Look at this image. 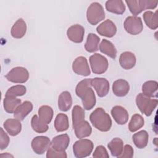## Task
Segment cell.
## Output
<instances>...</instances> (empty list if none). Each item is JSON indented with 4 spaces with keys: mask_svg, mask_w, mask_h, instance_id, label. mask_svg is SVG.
<instances>
[{
    "mask_svg": "<svg viewBox=\"0 0 158 158\" xmlns=\"http://www.w3.org/2000/svg\"><path fill=\"white\" fill-rule=\"evenodd\" d=\"M99 41L100 38L98 36L92 33H89L85 44V49L89 52H96L98 50Z\"/></svg>",
    "mask_w": 158,
    "mask_h": 158,
    "instance_id": "4dcf8cb0",
    "label": "cell"
},
{
    "mask_svg": "<svg viewBox=\"0 0 158 158\" xmlns=\"http://www.w3.org/2000/svg\"><path fill=\"white\" fill-rule=\"evenodd\" d=\"M31 126L32 129L36 133H43L48 131L49 127L47 124L40 120L37 115H34L31 120Z\"/></svg>",
    "mask_w": 158,
    "mask_h": 158,
    "instance_id": "d590c367",
    "label": "cell"
},
{
    "mask_svg": "<svg viewBox=\"0 0 158 158\" xmlns=\"http://www.w3.org/2000/svg\"><path fill=\"white\" fill-rule=\"evenodd\" d=\"M6 79L15 83H25L29 78L28 70L23 67H15L11 69L5 76Z\"/></svg>",
    "mask_w": 158,
    "mask_h": 158,
    "instance_id": "ba28073f",
    "label": "cell"
},
{
    "mask_svg": "<svg viewBox=\"0 0 158 158\" xmlns=\"http://www.w3.org/2000/svg\"><path fill=\"white\" fill-rule=\"evenodd\" d=\"M107 148L110 151L112 156L118 157L122 152L123 148V142L119 138H115L107 144Z\"/></svg>",
    "mask_w": 158,
    "mask_h": 158,
    "instance_id": "f546056e",
    "label": "cell"
},
{
    "mask_svg": "<svg viewBox=\"0 0 158 158\" xmlns=\"http://www.w3.org/2000/svg\"><path fill=\"white\" fill-rule=\"evenodd\" d=\"M89 63L93 72L99 75L106 72L109 65L107 59L98 53H95L89 57Z\"/></svg>",
    "mask_w": 158,
    "mask_h": 158,
    "instance_id": "52a82bcc",
    "label": "cell"
},
{
    "mask_svg": "<svg viewBox=\"0 0 158 158\" xmlns=\"http://www.w3.org/2000/svg\"><path fill=\"white\" fill-rule=\"evenodd\" d=\"M54 125L57 132H62L68 130L69 122L67 115L62 113L58 114L55 118Z\"/></svg>",
    "mask_w": 158,
    "mask_h": 158,
    "instance_id": "4316f807",
    "label": "cell"
},
{
    "mask_svg": "<svg viewBox=\"0 0 158 158\" xmlns=\"http://www.w3.org/2000/svg\"><path fill=\"white\" fill-rule=\"evenodd\" d=\"M92 125L98 130L108 131L112 127V120L109 115L101 107L96 108L89 115Z\"/></svg>",
    "mask_w": 158,
    "mask_h": 158,
    "instance_id": "7a4b0ae2",
    "label": "cell"
},
{
    "mask_svg": "<svg viewBox=\"0 0 158 158\" xmlns=\"http://www.w3.org/2000/svg\"><path fill=\"white\" fill-rule=\"evenodd\" d=\"M70 138L67 134H62L55 136L51 141V146L56 150L64 151L69 146Z\"/></svg>",
    "mask_w": 158,
    "mask_h": 158,
    "instance_id": "ffe728a7",
    "label": "cell"
},
{
    "mask_svg": "<svg viewBox=\"0 0 158 158\" xmlns=\"http://www.w3.org/2000/svg\"><path fill=\"white\" fill-rule=\"evenodd\" d=\"M0 157H1V158H4V157H13L14 156H13L12 155L10 154L7 153V152H6V153H2V154L0 155Z\"/></svg>",
    "mask_w": 158,
    "mask_h": 158,
    "instance_id": "b9f144b4",
    "label": "cell"
},
{
    "mask_svg": "<svg viewBox=\"0 0 158 158\" xmlns=\"http://www.w3.org/2000/svg\"><path fill=\"white\" fill-rule=\"evenodd\" d=\"M86 18L88 22L93 25H95L104 20L105 12L102 5L97 2L91 3L87 9Z\"/></svg>",
    "mask_w": 158,
    "mask_h": 158,
    "instance_id": "5b68a950",
    "label": "cell"
},
{
    "mask_svg": "<svg viewBox=\"0 0 158 158\" xmlns=\"http://www.w3.org/2000/svg\"><path fill=\"white\" fill-rule=\"evenodd\" d=\"M9 137L4 131L2 128H0V149L3 150L6 149L9 144Z\"/></svg>",
    "mask_w": 158,
    "mask_h": 158,
    "instance_id": "ab89813d",
    "label": "cell"
},
{
    "mask_svg": "<svg viewBox=\"0 0 158 158\" xmlns=\"http://www.w3.org/2000/svg\"><path fill=\"white\" fill-rule=\"evenodd\" d=\"M130 90V85L127 81L123 79L115 80L112 85V91L114 94L118 97L126 96Z\"/></svg>",
    "mask_w": 158,
    "mask_h": 158,
    "instance_id": "2e32d148",
    "label": "cell"
},
{
    "mask_svg": "<svg viewBox=\"0 0 158 158\" xmlns=\"http://www.w3.org/2000/svg\"><path fill=\"white\" fill-rule=\"evenodd\" d=\"M136 57L135 54L129 51L122 52L119 58L120 66L125 70L132 69L136 64Z\"/></svg>",
    "mask_w": 158,
    "mask_h": 158,
    "instance_id": "ac0fdd59",
    "label": "cell"
},
{
    "mask_svg": "<svg viewBox=\"0 0 158 158\" xmlns=\"http://www.w3.org/2000/svg\"><path fill=\"white\" fill-rule=\"evenodd\" d=\"M21 104V100L12 96H5L3 101V106L6 112L14 113L17 107Z\"/></svg>",
    "mask_w": 158,
    "mask_h": 158,
    "instance_id": "d6a6232c",
    "label": "cell"
},
{
    "mask_svg": "<svg viewBox=\"0 0 158 158\" xmlns=\"http://www.w3.org/2000/svg\"><path fill=\"white\" fill-rule=\"evenodd\" d=\"M158 88V83L156 81H147L142 86L143 94L149 98H156Z\"/></svg>",
    "mask_w": 158,
    "mask_h": 158,
    "instance_id": "f1b7e54d",
    "label": "cell"
},
{
    "mask_svg": "<svg viewBox=\"0 0 158 158\" xmlns=\"http://www.w3.org/2000/svg\"><path fill=\"white\" fill-rule=\"evenodd\" d=\"M3 127L7 132L12 136L19 135L22 130V124L17 118H8L3 124Z\"/></svg>",
    "mask_w": 158,
    "mask_h": 158,
    "instance_id": "e0dca14e",
    "label": "cell"
},
{
    "mask_svg": "<svg viewBox=\"0 0 158 158\" xmlns=\"http://www.w3.org/2000/svg\"><path fill=\"white\" fill-rule=\"evenodd\" d=\"M96 31L101 36L111 38L115 35L117 27L112 20L107 19L98 26Z\"/></svg>",
    "mask_w": 158,
    "mask_h": 158,
    "instance_id": "5bb4252c",
    "label": "cell"
},
{
    "mask_svg": "<svg viewBox=\"0 0 158 158\" xmlns=\"http://www.w3.org/2000/svg\"><path fill=\"white\" fill-rule=\"evenodd\" d=\"M91 78H86L80 81L76 86L75 93L82 101L85 110H91L96 104V99L94 91L91 88Z\"/></svg>",
    "mask_w": 158,
    "mask_h": 158,
    "instance_id": "6da1fadb",
    "label": "cell"
},
{
    "mask_svg": "<svg viewBox=\"0 0 158 158\" xmlns=\"http://www.w3.org/2000/svg\"><path fill=\"white\" fill-rule=\"evenodd\" d=\"M144 124V120L143 117L138 114H135L131 117L128 123V129L131 132H135L143 127Z\"/></svg>",
    "mask_w": 158,
    "mask_h": 158,
    "instance_id": "e575fe53",
    "label": "cell"
},
{
    "mask_svg": "<svg viewBox=\"0 0 158 158\" xmlns=\"http://www.w3.org/2000/svg\"><path fill=\"white\" fill-rule=\"evenodd\" d=\"M93 157L96 158H109V155L105 147L100 145L96 148L93 154Z\"/></svg>",
    "mask_w": 158,
    "mask_h": 158,
    "instance_id": "f35d334b",
    "label": "cell"
},
{
    "mask_svg": "<svg viewBox=\"0 0 158 158\" xmlns=\"http://www.w3.org/2000/svg\"><path fill=\"white\" fill-rule=\"evenodd\" d=\"M106 9L110 12L122 14L125 10V6L122 0H110L106 1Z\"/></svg>",
    "mask_w": 158,
    "mask_h": 158,
    "instance_id": "cb8c5ba5",
    "label": "cell"
},
{
    "mask_svg": "<svg viewBox=\"0 0 158 158\" xmlns=\"http://www.w3.org/2000/svg\"><path fill=\"white\" fill-rule=\"evenodd\" d=\"M51 145L49 138L44 136H38L34 138L31 141V148L37 154H43Z\"/></svg>",
    "mask_w": 158,
    "mask_h": 158,
    "instance_id": "30bf717a",
    "label": "cell"
},
{
    "mask_svg": "<svg viewBox=\"0 0 158 158\" xmlns=\"http://www.w3.org/2000/svg\"><path fill=\"white\" fill-rule=\"evenodd\" d=\"M27 31V25L25 22L22 19H19L13 25L10 34L14 38H22Z\"/></svg>",
    "mask_w": 158,
    "mask_h": 158,
    "instance_id": "44dd1931",
    "label": "cell"
},
{
    "mask_svg": "<svg viewBox=\"0 0 158 158\" xmlns=\"http://www.w3.org/2000/svg\"><path fill=\"white\" fill-rule=\"evenodd\" d=\"M143 19L146 25L152 30H156L158 27L157 11L153 12L151 10L146 11L143 15Z\"/></svg>",
    "mask_w": 158,
    "mask_h": 158,
    "instance_id": "1f68e13d",
    "label": "cell"
},
{
    "mask_svg": "<svg viewBox=\"0 0 158 158\" xmlns=\"http://www.w3.org/2000/svg\"><path fill=\"white\" fill-rule=\"evenodd\" d=\"M46 157L47 158H66L67 157V154L65 151H59L54 149L52 147H49V148L47 151L46 153Z\"/></svg>",
    "mask_w": 158,
    "mask_h": 158,
    "instance_id": "74e56055",
    "label": "cell"
},
{
    "mask_svg": "<svg viewBox=\"0 0 158 158\" xmlns=\"http://www.w3.org/2000/svg\"><path fill=\"white\" fill-rule=\"evenodd\" d=\"M123 25L126 31L133 35H138L143 29L141 19L136 16H128L127 17Z\"/></svg>",
    "mask_w": 158,
    "mask_h": 158,
    "instance_id": "9c48e42d",
    "label": "cell"
},
{
    "mask_svg": "<svg viewBox=\"0 0 158 158\" xmlns=\"http://www.w3.org/2000/svg\"><path fill=\"white\" fill-rule=\"evenodd\" d=\"M38 118L40 121L45 124H49L51 123L54 112L51 107L46 105L41 106L38 109Z\"/></svg>",
    "mask_w": 158,
    "mask_h": 158,
    "instance_id": "d4e9b609",
    "label": "cell"
},
{
    "mask_svg": "<svg viewBox=\"0 0 158 158\" xmlns=\"http://www.w3.org/2000/svg\"><path fill=\"white\" fill-rule=\"evenodd\" d=\"M127 3L131 13L136 16L146 9H155L158 2L153 0H126Z\"/></svg>",
    "mask_w": 158,
    "mask_h": 158,
    "instance_id": "3957f363",
    "label": "cell"
},
{
    "mask_svg": "<svg viewBox=\"0 0 158 158\" xmlns=\"http://www.w3.org/2000/svg\"><path fill=\"white\" fill-rule=\"evenodd\" d=\"M91 85L95 89L99 97L102 98L106 96L109 91V83L106 78H91Z\"/></svg>",
    "mask_w": 158,
    "mask_h": 158,
    "instance_id": "7c38bea8",
    "label": "cell"
},
{
    "mask_svg": "<svg viewBox=\"0 0 158 158\" xmlns=\"http://www.w3.org/2000/svg\"><path fill=\"white\" fill-rule=\"evenodd\" d=\"M100 51L108 56L110 58L115 59L117 56V50L114 45L110 41L106 39L102 40L101 44H99Z\"/></svg>",
    "mask_w": 158,
    "mask_h": 158,
    "instance_id": "484cf974",
    "label": "cell"
},
{
    "mask_svg": "<svg viewBox=\"0 0 158 158\" xmlns=\"http://www.w3.org/2000/svg\"><path fill=\"white\" fill-rule=\"evenodd\" d=\"M33 109V104L30 101H25L21 103L14 112V116L20 121L23 120Z\"/></svg>",
    "mask_w": 158,
    "mask_h": 158,
    "instance_id": "d6986e66",
    "label": "cell"
},
{
    "mask_svg": "<svg viewBox=\"0 0 158 158\" xmlns=\"http://www.w3.org/2000/svg\"><path fill=\"white\" fill-rule=\"evenodd\" d=\"M133 156V149L130 144H126L123 148L122 154L118 157L119 158H131Z\"/></svg>",
    "mask_w": 158,
    "mask_h": 158,
    "instance_id": "60d3db41",
    "label": "cell"
},
{
    "mask_svg": "<svg viewBox=\"0 0 158 158\" xmlns=\"http://www.w3.org/2000/svg\"><path fill=\"white\" fill-rule=\"evenodd\" d=\"M136 106L141 113L146 116H150L157 106L156 99H151L143 93H139L136 98Z\"/></svg>",
    "mask_w": 158,
    "mask_h": 158,
    "instance_id": "277c9868",
    "label": "cell"
},
{
    "mask_svg": "<svg viewBox=\"0 0 158 158\" xmlns=\"http://www.w3.org/2000/svg\"><path fill=\"white\" fill-rule=\"evenodd\" d=\"M111 115L114 120L118 125L125 124L128 120V113L127 110L120 106H115L111 110Z\"/></svg>",
    "mask_w": 158,
    "mask_h": 158,
    "instance_id": "9a60e30c",
    "label": "cell"
},
{
    "mask_svg": "<svg viewBox=\"0 0 158 158\" xmlns=\"http://www.w3.org/2000/svg\"><path fill=\"white\" fill-rule=\"evenodd\" d=\"M72 98L70 93L65 91L60 93L58 98L59 109L64 112L68 111L72 107Z\"/></svg>",
    "mask_w": 158,
    "mask_h": 158,
    "instance_id": "603a6c76",
    "label": "cell"
},
{
    "mask_svg": "<svg viewBox=\"0 0 158 158\" xmlns=\"http://www.w3.org/2000/svg\"><path fill=\"white\" fill-rule=\"evenodd\" d=\"M85 34L83 27L79 24L73 25L70 27L67 31L68 38L72 42L80 43L83 41Z\"/></svg>",
    "mask_w": 158,
    "mask_h": 158,
    "instance_id": "4fadbf2b",
    "label": "cell"
},
{
    "mask_svg": "<svg viewBox=\"0 0 158 158\" xmlns=\"http://www.w3.org/2000/svg\"><path fill=\"white\" fill-rule=\"evenodd\" d=\"M73 129L75 130V134L76 136L80 139L90 136L92 132L91 125L86 120H83L77 125L73 128Z\"/></svg>",
    "mask_w": 158,
    "mask_h": 158,
    "instance_id": "7402d4cb",
    "label": "cell"
},
{
    "mask_svg": "<svg viewBox=\"0 0 158 158\" xmlns=\"http://www.w3.org/2000/svg\"><path fill=\"white\" fill-rule=\"evenodd\" d=\"M132 138L135 145L139 149L144 148L148 143L149 135L145 130H141L135 133Z\"/></svg>",
    "mask_w": 158,
    "mask_h": 158,
    "instance_id": "83f0119b",
    "label": "cell"
},
{
    "mask_svg": "<svg viewBox=\"0 0 158 158\" xmlns=\"http://www.w3.org/2000/svg\"><path fill=\"white\" fill-rule=\"evenodd\" d=\"M27 92L26 87L22 85H17L13 86L9 88L6 93L5 96L17 97L23 96Z\"/></svg>",
    "mask_w": 158,
    "mask_h": 158,
    "instance_id": "8d00e7d4",
    "label": "cell"
},
{
    "mask_svg": "<svg viewBox=\"0 0 158 158\" xmlns=\"http://www.w3.org/2000/svg\"><path fill=\"white\" fill-rule=\"evenodd\" d=\"M72 69L76 74L81 76H88L91 73L87 59L83 56L78 57L74 60Z\"/></svg>",
    "mask_w": 158,
    "mask_h": 158,
    "instance_id": "8fae6325",
    "label": "cell"
},
{
    "mask_svg": "<svg viewBox=\"0 0 158 158\" xmlns=\"http://www.w3.org/2000/svg\"><path fill=\"white\" fill-rule=\"evenodd\" d=\"M94 148L93 143L88 139H81L73 145V154L76 157L83 158L91 154Z\"/></svg>",
    "mask_w": 158,
    "mask_h": 158,
    "instance_id": "8992f818",
    "label": "cell"
},
{
    "mask_svg": "<svg viewBox=\"0 0 158 158\" xmlns=\"http://www.w3.org/2000/svg\"><path fill=\"white\" fill-rule=\"evenodd\" d=\"M73 128L78 123L85 120V110L80 106L76 105L73 107L72 112Z\"/></svg>",
    "mask_w": 158,
    "mask_h": 158,
    "instance_id": "836d02e7",
    "label": "cell"
}]
</instances>
